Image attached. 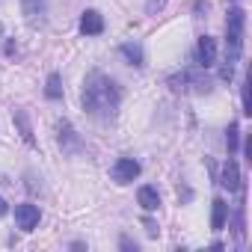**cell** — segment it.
Returning a JSON list of instances; mask_svg holds the SVG:
<instances>
[{
  "label": "cell",
  "mask_w": 252,
  "mask_h": 252,
  "mask_svg": "<svg viewBox=\"0 0 252 252\" xmlns=\"http://www.w3.org/2000/svg\"><path fill=\"white\" fill-rule=\"evenodd\" d=\"M237 143H240V128H237V122L228 125V131H225V146H228V155L237 152Z\"/></svg>",
  "instance_id": "2e32d148"
},
{
  "label": "cell",
  "mask_w": 252,
  "mask_h": 252,
  "mask_svg": "<svg viewBox=\"0 0 252 252\" xmlns=\"http://www.w3.org/2000/svg\"><path fill=\"white\" fill-rule=\"evenodd\" d=\"M60 149L65 152V155H77V152H83V140L77 137V131L71 128L68 122H60Z\"/></svg>",
  "instance_id": "8992f818"
},
{
  "label": "cell",
  "mask_w": 252,
  "mask_h": 252,
  "mask_svg": "<svg viewBox=\"0 0 252 252\" xmlns=\"http://www.w3.org/2000/svg\"><path fill=\"white\" fill-rule=\"evenodd\" d=\"M228 222V202L225 199H214V211H211V228L222 231Z\"/></svg>",
  "instance_id": "7c38bea8"
},
{
  "label": "cell",
  "mask_w": 252,
  "mask_h": 252,
  "mask_svg": "<svg viewBox=\"0 0 252 252\" xmlns=\"http://www.w3.org/2000/svg\"><path fill=\"white\" fill-rule=\"evenodd\" d=\"M143 225H146V234H149V237H158V234H160V228H158V222H155V220H149V217H146V220H143Z\"/></svg>",
  "instance_id": "d6986e66"
},
{
  "label": "cell",
  "mask_w": 252,
  "mask_h": 252,
  "mask_svg": "<svg viewBox=\"0 0 252 252\" xmlns=\"http://www.w3.org/2000/svg\"><path fill=\"white\" fill-rule=\"evenodd\" d=\"M45 95H48L51 101H60V98H63V77H60L57 71L48 74V80H45Z\"/></svg>",
  "instance_id": "5bb4252c"
},
{
  "label": "cell",
  "mask_w": 252,
  "mask_h": 252,
  "mask_svg": "<svg viewBox=\"0 0 252 252\" xmlns=\"http://www.w3.org/2000/svg\"><path fill=\"white\" fill-rule=\"evenodd\" d=\"M240 104H243V116H252V104H249V77H243V83H240Z\"/></svg>",
  "instance_id": "e0dca14e"
},
{
  "label": "cell",
  "mask_w": 252,
  "mask_h": 252,
  "mask_svg": "<svg viewBox=\"0 0 252 252\" xmlns=\"http://www.w3.org/2000/svg\"><path fill=\"white\" fill-rule=\"evenodd\" d=\"M119 51H122V57H125V60H128L131 65H137V68H140V65H146V57H143V48H140L137 42H125V45H122Z\"/></svg>",
  "instance_id": "4fadbf2b"
},
{
  "label": "cell",
  "mask_w": 252,
  "mask_h": 252,
  "mask_svg": "<svg viewBox=\"0 0 252 252\" xmlns=\"http://www.w3.org/2000/svg\"><path fill=\"white\" fill-rule=\"evenodd\" d=\"M140 163L134 160V158H119L116 163H113V169H110V175H113V181L116 184H131L137 175H140Z\"/></svg>",
  "instance_id": "277c9868"
},
{
  "label": "cell",
  "mask_w": 252,
  "mask_h": 252,
  "mask_svg": "<svg viewBox=\"0 0 252 252\" xmlns=\"http://www.w3.org/2000/svg\"><path fill=\"white\" fill-rule=\"evenodd\" d=\"M220 184H222L225 190H240V166H237V160H234V158H228V160L222 163Z\"/></svg>",
  "instance_id": "9c48e42d"
},
{
  "label": "cell",
  "mask_w": 252,
  "mask_h": 252,
  "mask_svg": "<svg viewBox=\"0 0 252 252\" xmlns=\"http://www.w3.org/2000/svg\"><path fill=\"white\" fill-rule=\"evenodd\" d=\"M169 86H172L175 92H190V95H208V92L214 89L211 77H208L205 71H193V68H184V71L172 74V77H169Z\"/></svg>",
  "instance_id": "3957f363"
},
{
  "label": "cell",
  "mask_w": 252,
  "mask_h": 252,
  "mask_svg": "<svg viewBox=\"0 0 252 252\" xmlns=\"http://www.w3.org/2000/svg\"><path fill=\"white\" fill-rule=\"evenodd\" d=\"M166 6V0H146V15H158Z\"/></svg>",
  "instance_id": "ac0fdd59"
},
{
  "label": "cell",
  "mask_w": 252,
  "mask_h": 252,
  "mask_svg": "<svg viewBox=\"0 0 252 252\" xmlns=\"http://www.w3.org/2000/svg\"><path fill=\"white\" fill-rule=\"evenodd\" d=\"M12 122L18 125V131H21L24 143L33 146V128H30V122H27V113H24V110H15V113H12Z\"/></svg>",
  "instance_id": "9a60e30c"
},
{
  "label": "cell",
  "mask_w": 252,
  "mask_h": 252,
  "mask_svg": "<svg viewBox=\"0 0 252 252\" xmlns=\"http://www.w3.org/2000/svg\"><path fill=\"white\" fill-rule=\"evenodd\" d=\"M196 63L199 68H211L217 63V42L211 36H199V45H196Z\"/></svg>",
  "instance_id": "52a82bcc"
},
{
  "label": "cell",
  "mask_w": 252,
  "mask_h": 252,
  "mask_svg": "<svg viewBox=\"0 0 252 252\" xmlns=\"http://www.w3.org/2000/svg\"><path fill=\"white\" fill-rule=\"evenodd\" d=\"M6 211H9V205H6V202H3V199H0V217H3V214H6Z\"/></svg>",
  "instance_id": "44dd1931"
},
{
  "label": "cell",
  "mask_w": 252,
  "mask_h": 252,
  "mask_svg": "<svg viewBox=\"0 0 252 252\" xmlns=\"http://www.w3.org/2000/svg\"><path fill=\"white\" fill-rule=\"evenodd\" d=\"M80 33H83V36H101V33H104V18H101V12L86 9V12L80 15Z\"/></svg>",
  "instance_id": "ba28073f"
},
{
  "label": "cell",
  "mask_w": 252,
  "mask_h": 252,
  "mask_svg": "<svg viewBox=\"0 0 252 252\" xmlns=\"http://www.w3.org/2000/svg\"><path fill=\"white\" fill-rule=\"evenodd\" d=\"M119 246H122V249H134V252H137V240H131V237H125V234H122Z\"/></svg>",
  "instance_id": "ffe728a7"
},
{
  "label": "cell",
  "mask_w": 252,
  "mask_h": 252,
  "mask_svg": "<svg viewBox=\"0 0 252 252\" xmlns=\"http://www.w3.org/2000/svg\"><path fill=\"white\" fill-rule=\"evenodd\" d=\"M243 27H246V15L240 6H231L228 9V18H225V65H237L240 54H243Z\"/></svg>",
  "instance_id": "7a4b0ae2"
},
{
  "label": "cell",
  "mask_w": 252,
  "mask_h": 252,
  "mask_svg": "<svg viewBox=\"0 0 252 252\" xmlns=\"http://www.w3.org/2000/svg\"><path fill=\"white\" fill-rule=\"evenodd\" d=\"M83 110L92 119H113L122 104V89L104 71H89L83 80Z\"/></svg>",
  "instance_id": "6da1fadb"
},
{
  "label": "cell",
  "mask_w": 252,
  "mask_h": 252,
  "mask_svg": "<svg viewBox=\"0 0 252 252\" xmlns=\"http://www.w3.org/2000/svg\"><path fill=\"white\" fill-rule=\"evenodd\" d=\"M21 12L30 24H39L48 12V0H21Z\"/></svg>",
  "instance_id": "30bf717a"
},
{
  "label": "cell",
  "mask_w": 252,
  "mask_h": 252,
  "mask_svg": "<svg viewBox=\"0 0 252 252\" xmlns=\"http://www.w3.org/2000/svg\"><path fill=\"white\" fill-rule=\"evenodd\" d=\"M39 205H30V202H24V205H15V222H18V228L21 231H33L36 225H39Z\"/></svg>",
  "instance_id": "5b68a950"
},
{
  "label": "cell",
  "mask_w": 252,
  "mask_h": 252,
  "mask_svg": "<svg viewBox=\"0 0 252 252\" xmlns=\"http://www.w3.org/2000/svg\"><path fill=\"white\" fill-rule=\"evenodd\" d=\"M137 202H140V208H143V211H158V208H160V193H158L155 187H149V184H146V187H140V190H137Z\"/></svg>",
  "instance_id": "8fae6325"
}]
</instances>
